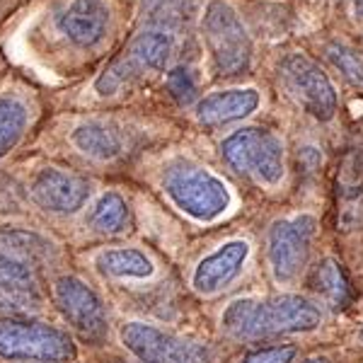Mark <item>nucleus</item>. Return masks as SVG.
Returning <instances> with one entry per match:
<instances>
[{
	"label": "nucleus",
	"mask_w": 363,
	"mask_h": 363,
	"mask_svg": "<svg viewBox=\"0 0 363 363\" xmlns=\"http://www.w3.org/2000/svg\"><path fill=\"white\" fill-rule=\"evenodd\" d=\"M322 322L320 308L306 296H245L228 303L220 315V327L228 337L255 342L281 335H306Z\"/></svg>",
	"instance_id": "obj_1"
},
{
	"label": "nucleus",
	"mask_w": 363,
	"mask_h": 363,
	"mask_svg": "<svg viewBox=\"0 0 363 363\" xmlns=\"http://www.w3.org/2000/svg\"><path fill=\"white\" fill-rule=\"evenodd\" d=\"M174 49L172 34L153 29L143 32L128 44V49L97 78V92L102 97H112L116 92L126 90L133 83L143 80L145 75L160 73L167 66L169 56Z\"/></svg>",
	"instance_id": "obj_8"
},
{
	"label": "nucleus",
	"mask_w": 363,
	"mask_h": 363,
	"mask_svg": "<svg viewBox=\"0 0 363 363\" xmlns=\"http://www.w3.org/2000/svg\"><path fill=\"white\" fill-rule=\"evenodd\" d=\"M220 157L230 169L257 184L277 186L284 179V143L267 128L247 126L233 131L220 143Z\"/></svg>",
	"instance_id": "obj_5"
},
{
	"label": "nucleus",
	"mask_w": 363,
	"mask_h": 363,
	"mask_svg": "<svg viewBox=\"0 0 363 363\" xmlns=\"http://www.w3.org/2000/svg\"><path fill=\"white\" fill-rule=\"evenodd\" d=\"M95 267L104 277L114 279H148L155 274V267L145 252L133 247H114L97 255Z\"/></svg>",
	"instance_id": "obj_17"
},
{
	"label": "nucleus",
	"mask_w": 363,
	"mask_h": 363,
	"mask_svg": "<svg viewBox=\"0 0 363 363\" xmlns=\"http://www.w3.org/2000/svg\"><path fill=\"white\" fill-rule=\"evenodd\" d=\"M162 189L182 213L199 223H211L230 208L225 182L191 160H174L162 172Z\"/></svg>",
	"instance_id": "obj_3"
},
{
	"label": "nucleus",
	"mask_w": 363,
	"mask_h": 363,
	"mask_svg": "<svg viewBox=\"0 0 363 363\" xmlns=\"http://www.w3.org/2000/svg\"><path fill=\"white\" fill-rule=\"evenodd\" d=\"M167 90L169 95L177 99V104L186 107L196 99V83H194V75H191L189 68L177 66L167 73Z\"/></svg>",
	"instance_id": "obj_23"
},
{
	"label": "nucleus",
	"mask_w": 363,
	"mask_h": 363,
	"mask_svg": "<svg viewBox=\"0 0 363 363\" xmlns=\"http://www.w3.org/2000/svg\"><path fill=\"white\" fill-rule=\"evenodd\" d=\"M109 25V8L104 0H73L61 15L58 29L75 46H95L102 42Z\"/></svg>",
	"instance_id": "obj_15"
},
{
	"label": "nucleus",
	"mask_w": 363,
	"mask_h": 363,
	"mask_svg": "<svg viewBox=\"0 0 363 363\" xmlns=\"http://www.w3.org/2000/svg\"><path fill=\"white\" fill-rule=\"evenodd\" d=\"M128 220H131V216H128V203L124 201V196L116 194V191H107L90 211L87 223H90L92 230L114 235V233L126 230Z\"/></svg>",
	"instance_id": "obj_20"
},
{
	"label": "nucleus",
	"mask_w": 363,
	"mask_h": 363,
	"mask_svg": "<svg viewBox=\"0 0 363 363\" xmlns=\"http://www.w3.org/2000/svg\"><path fill=\"white\" fill-rule=\"evenodd\" d=\"M54 303L68 325L83 339L102 342L107 337V310L85 281L78 277H58L54 281Z\"/></svg>",
	"instance_id": "obj_11"
},
{
	"label": "nucleus",
	"mask_w": 363,
	"mask_h": 363,
	"mask_svg": "<svg viewBox=\"0 0 363 363\" xmlns=\"http://www.w3.org/2000/svg\"><path fill=\"white\" fill-rule=\"evenodd\" d=\"M298 349L294 344H277V347H262L242 354L238 363H296Z\"/></svg>",
	"instance_id": "obj_24"
},
{
	"label": "nucleus",
	"mask_w": 363,
	"mask_h": 363,
	"mask_svg": "<svg viewBox=\"0 0 363 363\" xmlns=\"http://www.w3.org/2000/svg\"><path fill=\"white\" fill-rule=\"evenodd\" d=\"M0 356L10 361L66 363L78 356L68 332L34 320L0 318Z\"/></svg>",
	"instance_id": "obj_6"
},
{
	"label": "nucleus",
	"mask_w": 363,
	"mask_h": 363,
	"mask_svg": "<svg viewBox=\"0 0 363 363\" xmlns=\"http://www.w3.org/2000/svg\"><path fill=\"white\" fill-rule=\"evenodd\" d=\"M90 184L75 172L58 167H44L32 182V199L49 213H75L85 206Z\"/></svg>",
	"instance_id": "obj_13"
},
{
	"label": "nucleus",
	"mask_w": 363,
	"mask_h": 363,
	"mask_svg": "<svg viewBox=\"0 0 363 363\" xmlns=\"http://www.w3.org/2000/svg\"><path fill=\"white\" fill-rule=\"evenodd\" d=\"M121 344L140 363H211L213 349L199 339L174 335L145 322H126L119 332Z\"/></svg>",
	"instance_id": "obj_9"
},
{
	"label": "nucleus",
	"mask_w": 363,
	"mask_h": 363,
	"mask_svg": "<svg viewBox=\"0 0 363 363\" xmlns=\"http://www.w3.org/2000/svg\"><path fill=\"white\" fill-rule=\"evenodd\" d=\"M315 238L318 218L310 213L274 220L267 235V259L277 284L291 286L303 277L313 255Z\"/></svg>",
	"instance_id": "obj_7"
},
{
	"label": "nucleus",
	"mask_w": 363,
	"mask_h": 363,
	"mask_svg": "<svg viewBox=\"0 0 363 363\" xmlns=\"http://www.w3.org/2000/svg\"><path fill=\"white\" fill-rule=\"evenodd\" d=\"M194 0H143V8L150 10V13H169V10H182L189 8Z\"/></svg>",
	"instance_id": "obj_25"
},
{
	"label": "nucleus",
	"mask_w": 363,
	"mask_h": 363,
	"mask_svg": "<svg viewBox=\"0 0 363 363\" xmlns=\"http://www.w3.org/2000/svg\"><path fill=\"white\" fill-rule=\"evenodd\" d=\"M29 114L27 107L15 97H0V160L25 136Z\"/></svg>",
	"instance_id": "obj_21"
},
{
	"label": "nucleus",
	"mask_w": 363,
	"mask_h": 363,
	"mask_svg": "<svg viewBox=\"0 0 363 363\" xmlns=\"http://www.w3.org/2000/svg\"><path fill=\"white\" fill-rule=\"evenodd\" d=\"M284 90L303 109L320 121H330L337 112V90L327 73L306 54H289L279 66Z\"/></svg>",
	"instance_id": "obj_10"
},
{
	"label": "nucleus",
	"mask_w": 363,
	"mask_h": 363,
	"mask_svg": "<svg viewBox=\"0 0 363 363\" xmlns=\"http://www.w3.org/2000/svg\"><path fill=\"white\" fill-rule=\"evenodd\" d=\"M313 289L332 310H344L351 301L347 274H344L342 264L337 259H332V257H325L313 269Z\"/></svg>",
	"instance_id": "obj_19"
},
{
	"label": "nucleus",
	"mask_w": 363,
	"mask_h": 363,
	"mask_svg": "<svg viewBox=\"0 0 363 363\" xmlns=\"http://www.w3.org/2000/svg\"><path fill=\"white\" fill-rule=\"evenodd\" d=\"M354 10H356V17H359V20H363V0H356Z\"/></svg>",
	"instance_id": "obj_27"
},
{
	"label": "nucleus",
	"mask_w": 363,
	"mask_h": 363,
	"mask_svg": "<svg viewBox=\"0 0 363 363\" xmlns=\"http://www.w3.org/2000/svg\"><path fill=\"white\" fill-rule=\"evenodd\" d=\"M54 259V245L34 230L0 228V308H39L44 269Z\"/></svg>",
	"instance_id": "obj_2"
},
{
	"label": "nucleus",
	"mask_w": 363,
	"mask_h": 363,
	"mask_svg": "<svg viewBox=\"0 0 363 363\" xmlns=\"http://www.w3.org/2000/svg\"><path fill=\"white\" fill-rule=\"evenodd\" d=\"M201 32L216 75L235 78L247 73L252 63V39L233 5L225 0H211L201 17Z\"/></svg>",
	"instance_id": "obj_4"
},
{
	"label": "nucleus",
	"mask_w": 363,
	"mask_h": 363,
	"mask_svg": "<svg viewBox=\"0 0 363 363\" xmlns=\"http://www.w3.org/2000/svg\"><path fill=\"white\" fill-rule=\"evenodd\" d=\"M73 143L80 153L95 160H114L121 153V136L114 126L102 121H87L73 131Z\"/></svg>",
	"instance_id": "obj_18"
},
{
	"label": "nucleus",
	"mask_w": 363,
	"mask_h": 363,
	"mask_svg": "<svg viewBox=\"0 0 363 363\" xmlns=\"http://www.w3.org/2000/svg\"><path fill=\"white\" fill-rule=\"evenodd\" d=\"M262 97L255 87H230L218 90L213 95L203 97L196 104V121L203 126H223L233 121L247 119L252 112H257Z\"/></svg>",
	"instance_id": "obj_16"
},
{
	"label": "nucleus",
	"mask_w": 363,
	"mask_h": 363,
	"mask_svg": "<svg viewBox=\"0 0 363 363\" xmlns=\"http://www.w3.org/2000/svg\"><path fill=\"white\" fill-rule=\"evenodd\" d=\"M303 363H332V359H327V356H310Z\"/></svg>",
	"instance_id": "obj_26"
},
{
	"label": "nucleus",
	"mask_w": 363,
	"mask_h": 363,
	"mask_svg": "<svg viewBox=\"0 0 363 363\" xmlns=\"http://www.w3.org/2000/svg\"><path fill=\"white\" fill-rule=\"evenodd\" d=\"M325 56L347 83L363 87V54L359 49H354L347 42H330L325 44Z\"/></svg>",
	"instance_id": "obj_22"
},
{
	"label": "nucleus",
	"mask_w": 363,
	"mask_h": 363,
	"mask_svg": "<svg viewBox=\"0 0 363 363\" xmlns=\"http://www.w3.org/2000/svg\"><path fill=\"white\" fill-rule=\"evenodd\" d=\"M337 213L342 230L363 228V133H354L337 177Z\"/></svg>",
	"instance_id": "obj_12"
},
{
	"label": "nucleus",
	"mask_w": 363,
	"mask_h": 363,
	"mask_svg": "<svg viewBox=\"0 0 363 363\" xmlns=\"http://www.w3.org/2000/svg\"><path fill=\"white\" fill-rule=\"evenodd\" d=\"M250 257V245L245 240H230L220 245L211 255L203 257L194 267L191 274V286L201 296H216L235 281L242 274Z\"/></svg>",
	"instance_id": "obj_14"
}]
</instances>
